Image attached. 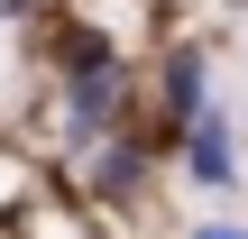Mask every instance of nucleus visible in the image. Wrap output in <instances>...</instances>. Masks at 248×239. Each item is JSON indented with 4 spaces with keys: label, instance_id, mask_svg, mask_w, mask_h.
<instances>
[{
    "label": "nucleus",
    "instance_id": "obj_4",
    "mask_svg": "<svg viewBox=\"0 0 248 239\" xmlns=\"http://www.w3.org/2000/svg\"><path fill=\"white\" fill-rule=\"evenodd\" d=\"M129 184H138V157H129V147H120V157H110V166H101V193H129Z\"/></svg>",
    "mask_w": 248,
    "mask_h": 239
},
{
    "label": "nucleus",
    "instance_id": "obj_1",
    "mask_svg": "<svg viewBox=\"0 0 248 239\" xmlns=\"http://www.w3.org/2000/svg\"><path fill=\"white\" fill-rule=\"evenodd\" d=\"M184 175H193V184H212V193H221V184H239V147H230V120H221V111H202V120L184 129Z\"/></svg>",
    "mask_w": 248,
    "mask_h": 239
},
{
    "label": "nucleus",
    "instance_id": "obj_3",
    "mask_svg": "<svg viewBox=\"0 0 248 239\" xmlns=\"http://www.w3.org/2000/svg\"><path fill=\"white\" fill-rule=\"evenodd\" d=\"M166 111H175L184 129L212 111V101H202V55H175V64H166Z\"/></svg>",
    "mask_w": 248,
    "mask_h": 239
},
{
    "label": "nucleus",
    "instance_id": "obj_5",
    "mask_svg": "<svg viewBox=\"0 0 248 239\" xmlns=\"http://www.w3.org/2000/svg\"><path fill=\"white\" fill-rule=\"evenodd\" d=\"M193 239H248V230H230V221H202V230H193Z\"/></svg>",
    "mask_w": 248,
    "mask_h": 239
},
{
    "label": "nucleus",
    "instance_id": "obj_2",
    "mask_svg": "<svg viewBox=\"0 0 248 239\" xmlns=\"http://www.w3.org/2000/svg\"><path fill=\"white\" fill-rule=\"evenodd\" d=\"M64 111H74V129H101V120L120 111V55H110V46L74 64V101H64Z\"/></svg>",
    "mask_w": 248,
    "mask_h": 239
}]
</instances>
